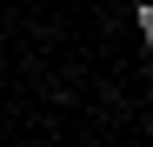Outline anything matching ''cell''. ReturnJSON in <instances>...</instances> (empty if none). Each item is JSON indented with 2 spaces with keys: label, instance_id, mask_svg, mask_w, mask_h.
I'll return each instance as SVG.
<instances>
[{
  "label": "cell",
  "instance_id": "obj_1",
  "mask_svg": "<svg viewBox=\"0 0 153 147\" xmlns=\"http://www.w3.org/2000/svg\"><path fill=\"white\" fill-rule=\"evenodd\" d=\"M133 27H140V40H146V54H153V7H133Z\"/></svg>",
  "mask_w": 153,
  "mask_h": 147
}]
</instances>
